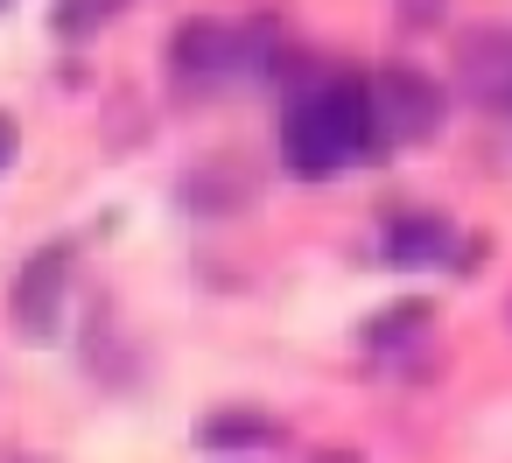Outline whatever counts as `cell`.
I'll return each mask as SVG.
<instances>
[{"mask_svg": "<svg viewBox=\"0 0 512 463\" xmlns=\"http://www.w3.org/2000/svg\"><path fill=\"white\" fill-rule=\"evenodd\" d=\"M372 106H379L386 148H393V141H428V134H442V113H449L442 85H435L428 71H414V64H386V71L372 78Z\"/></svg>", "mask_w": 512, "mask_h": 463, "instance_id": "6da1fadb", "label": "cell"}, {"mask_svg": "<svg viewBox=\"0 0 512 463\" xmlns=\"http://www.w3.org/2000/svg\"><path fill=\"white\" fill-rule=\"evenodd\" d=\"M281 162H288L295 183H323V176H344L358 155L337 141V127L323 120L316 99H295V106L281 113Z\"/></svg>", "mask_w": 512, "mask_h": 463, "instance_id": "7a4b0ae2", "label": "cell"}, {"mask_svg": "<svg viewBox=\"0 0 512 463\" xmlns=\"http://www.w3.org/2000/svg\"><path fill=\"white\" fill-rule=\"evenodd\" d=\"M64 288H71V246H43L15 281V330L50 344L64 323Z\"/></svg>", "mask_w": 512, "mask_h": 463, "instance_id": "3957f363", "label": "cell"}, {"mask_svg": "<svg viewBox=\"0 0 512 463\" xmlns=\"http://www.w3.org/2000/svg\"><path fill=\"white\" fill-rule=\"evenodd\" d=\"M232 57H239V36H232L225 22H211V15H190V22L169 36V71H176V78H190V85H204V78L232 71Z\"/></svg>", "mask_w": 512, "mask_h": 463, "instance_id": "277c9868", "label": "cell"}, {"mask_svg": "<svg viewBox=\"0 0 512 463\" xmlns=\"http://www.w3.org/2000/svg\"><path fill=\"white\" fill-rule=\"evenodd\" d=\"M449 246H456V232H449V218H435V211H400V218L379 225L386 267H435V260H449Z\"/></svg>", "mask_w": 512, "mask_h": 463, "instance_id": "5b68a950", "label": "cell"}, {"mask_svg": "<svg viewBox=\"0 0 512 463\" xmlns=\"http://www.w3.org/2000/svg\"><path fill=\"white\" fill-rule=\"evenodd\" d=\"M281 442V421L274 414H253V407H225V414H204L197 421V449H267Z\"/></svg>", "mask_w": 512, "mask_h": 463, "instance_id": "8992f818", "label": "cell"}, {"mask_svg": "<svg viewBox=\"0 0 512 463\" xmlns=\"http://www.w3.org/2000/svg\"><path fill=\"white\" fill-rule=\"evenodd\" d=\"M428 316H435V309H428L421 295H407V302H393V309H379V316L365 323V344H372V351H400L414 330H428Z\"/></svg>", "mask_w": 512, "mask_h": 463, "instance_id": "52a82bcc", "label": "cell"}, {"mask_svg": "<svg viewBox=\"0 0 512 463\" xmlns=\"http://www.w3.org/2000/svg\"><path fill=\"white\" fill-rule=\"evenodd\" d=\"M400 22H407V29H428V22H442V8H435V0H407Z\"/></svg>", "mask_w": 512, "mask_h": 463, "instance_id": "ba28073f", "label": "cell"}, {"mask_svg": "<svg viewBox=\"0 0 512 463\" xmlns=\"http://www.w3.org/2000/svg\"><path fill=\"white\" fill-rule=\"evenodd\" d=\"M15 148H22V134H15V120H8V113H0V176L15 169Z\"/></svg>", "mask_w": 512, "mask_h": 463, "instance_id": "9c48e42d", "label": "cell"}, {"mask_svg": "<svg viewBox=\"0 0 512 463\" xmlns=\"http://www.w3.org/2000/svg\"><path fill=\"white\" fill-rule=\"evenodd\" d=\"M0 8H8V0H0Z\"/></svg>", "mask_w": 512, "mask_h": 463, "instance_id": "30bf717a", "label": "cell"}]
</instances>
